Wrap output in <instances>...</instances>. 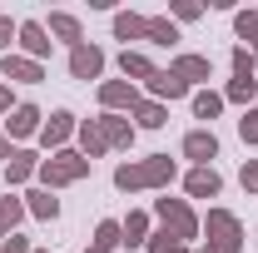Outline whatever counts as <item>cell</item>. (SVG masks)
<instances>
[{
  "label": "cell",
  "mask_w": 258,
  "mask_h": 253,
  "mask_svg": "<svg viewBox=\"0 0 258 253\" xmlns=\"http://www.w3.org/2000/svg\"><path fill=\"white\" fill-rule=\"evenodd\" d=\"M219 154V139H214V129H194L184 134V159H194L199 169H209V159Z\"/></svg>",
  "instance_id": "obj_6"
},
{
  "label": "cell",
  "mask_w": 258,
  "mask_h": 253,
  "mask_svg": "<svg viewBox=\"0 0 258 253\" xmlns=\"http://www.w3.org/2000/svg\"><path fill=\"white\" fill-rule=\"evenodd\" d=\"M80 144H85V159H90V164H95V159L104 154V149H109V144H104V134H99V119L80 124Z\"/></svg>",
  "instance_id": "obj_23"
},
{
  "label": "cell",
  "mask_w": 258,
  "mask_h": 253,
  "mask_svg": "<svg viewBox=\"0 0 258 253\" xmlns=\"http://www.w3.org/2000/svg\"><path fill=\"white\" fill-rule=\"evenodd\" d=\"M233 75H253V55H248V45L233 50Z\"/></svg>",
  "instance_id": "obj_33"
},
{
  "label": "cell",
  "mask_w": 258,
  "mask_h": 253,
  "mask_svg": "<svg viewBox=\"0 0 258 253\" xmlns=\"http://www.w3.org/2000/svg\"><path fill=\"white\" fill-rule=\"evenodd\" d=\"M119 233H124L129 248H139V243H149V219H144V214H129V219L119 223Z\"/></svg>",
  "instance_id": "obj_24"
},
{
  "label": "cell",
  "mask_w": 258,
  "mask_h": 253,
  "mask_svg": "<svg viewBox=\"0 0 258 253\" xmlns=\"http://www.w3.org/2000/svg\"><path fill=\"white\" fill-rule=\"evenodd\" d=\"M219 109H224V95H214V90H199L194 95V114L199 119H219Z\"/></svg>",
  "instance_id": "obj_29"
},
{
  "label": "cell",
  "mask_w": 258,
  "mask_h": 253,
  "mask_svg": "<svg viewBox=\"0 0 258 253\" xmlns=\"http://www.w3.org/2000/svg\"><path fill=\"white\" fill-rule=\"evenodd\" d=\"M119 243H124L119 223H114V219H104V223L95 228V253H109V248H119Z\"/></svg>",
  "instance_id": "obj_28"
},
{
  "label": "cell",
  "mask_w": 258,
  "mask_h": 253,
  "mask_svg": "<svg viewBox=\"0 0 258 253\" xmlns=\"http://www.w3.org/2000/svg\"><path fill=\"white\" fill-rule=\"evenodd\" d=\"M10 40H20V25L10 20V15H0V50L10 55Z\"/></svg>",
  "instance_id": "obj_32"
},
{
  "label": "cell",
  "mask_w": 258,
  "mask_h": 253,
  "mask_svg": "<svg viewBox=\"0 0 258 253\" xmlns=\"http://www.w3.org/2000/svg\"><path fill=\"white\" fill-rule=\"evenodd\" d=\"M5 129H10V139L35 134V129H40V109H35V104H15V109H10V119H5Z\"/></svg>",
  "instance_id": "obj_13"
},
{
  "label": "cell",
  "mask_w": 258,
  "mask_h": 253,
  "mask_svg": "<svg viewBox=\"0 0 258 253\" xmlns=\"http://www.w3.org/2000/svg\"><path fill=\"white\" fill-rule=\"evenodd\" d=\"M0 253H30V243H25L20 233H10V238H5V248H0Z\"/></svg>",
  "instance_id": "obj_36"
},
{
  "label": "cell",
  "mask_w": 258,
  "mask_h": 253,
  "mask_svg": "<svg viewBox=\"0 0 258 253\" xmlns=\"http://www.w3.org/2000/svg\"><path fill=\"white\" fill-rule=\"evenodd\" d=\"M20 219H25V204L20 199H0V238H10Z\"/></svg>",
  "instance_id": "obj_27"
},
{
  "label": "cell",
  "mask_w": 258,
  "mask_h": 253,
  "mask_svg": "<svg viewBox=\"0 0 258 253\" xmlns=\"http://www.w3.org/2000/svg\"><path fill=\"white\" fill-rule=\"evenodd\" d=\"M99 134H104L109 149H124L129 139H134V124H129L124 114H104V119H99Z\"/></svg>",
  "instance_id": "obj_12"
},
{
  "label": "cell",
  "mask_w": 258,
  "mask_h": 253,
  "mask_svg": "<svg viewBox=\"0 0 258 253\" xmlns=\"http://www.w3.org/2000/svg\"><path fill=\"white\" fill-rule=\"evenodd\" d=\"M30 253H45V248H30Z\"/></svg>",
  "instance_id": "obj_39"
},
{
  "label": "cell",
  "mask_w": 258,
  "mask_h": 253,
  "mask_svg": "<svg viewBox=\"0 0 258 253\" xmlns=\"http://www.w3.org/2000/svg\"><path fill=\"white\" fill-rule=\"evenodd\" d=\"M25 209H30L35 219H60V199H55L50 189H30L25 194Z\"/></svg>",
  "instance_id": "obj_18"
},
{
  "label": "cell",
  "mask_w": 258,
  "mask_h": 253,
  "mask_svg": "<svg viewBox=\"0 0 258 253\" xmlns=\"http://www.w3.org/2000/svg\"><path fill=\"white\" fill-rule=\"evenodd\" d=\"M90 174V159L75 154V149H60V154L40 159V179H45V189H64V184H80Z\"/></svg>",
  "instance_id": "obj_2"
},
{
  "label": "cell",
  "mask_w": 258,
  "mask_h": 253,
  "mask_svg": "<svg viewBox=\"0 0 258 253\" xmlns=\"http://www.w3.org/2000/svg\"><path fill=\"white\" fill-rule=\"evenodd\" d=\"M243 189L258 194V159H248V164H243Z\"/></svg>",
  "instance_id": "obj_35"
},
{
  "label": "cell",
  "mask_w": 258,
  "mask_h": 253,
  "mask_svg": "<svg viewBox=\"0 0 258 253\" xmlns=\"http://www.w3.org/2000/svg\"><path fill=\"white\" fill-rule=\"evenodd\" d=\"M99 70H104V50L99 45H75L70 50V75L75 80H99Z\"/></svg>",
  "instance_id": "obj_5"
},
{
  "label": "cell",
  "mask_w": 258,
  "mask_h": 253,
  "mask_svg": "<svg viewBox=\"0 0 258 253\" xmlns=\"http://www.w3.org/2000/svg\"><path fill=\"white\" fill-rule=\"evenodd\" d=\"M20 45H25V60H45V55H50V35H45V25H40V20H25V25H20Z\"/></svg>",
  "instance_id": "obj_9"
},
{
  "label": "cell",
  "mask_w": 258,
  "mask_h": 253,
  "mask_svg": "<svg viewBox=\"0 0 258 253\" xmlns=\"http://www.w3.org/2000/svg\"><path fill=\"white\" fill-rule=\"evenodd\" d=\"M144 25H149V15H114V35L119 40H144Z\"/></svg>",
  "instance_id": "obj_26"
},
{
  "label": "cell",
  "mask_w": 258,
  "mask_h": 253,
  "mask_svg": "<svg viewBox=\"0 0 258 253\" xmlns=\"http://www.w3.org/2000/svg\"><path fill=\"white\" fill-rule=\"evenodd\" d=\"M99 104H104V109H129V114H134L139 90H134V85H124V80H104V85H99Z\"/></svg>",
  "instance_id": "obj_7"
},
{
  "label": "cell",
  "mask_w": 258,
  "mask_h": 253,
  "mask_svg": "<svg viewBox=\"0 0 258 253\" xmlns=\"http://www.w3.org/2000/svg\"><path fill=\"white\" fill-rule=\"evenodd\" d=\"M174 179V159L169 154H149V159H129V164H119L114 169V189H159V184H169Z\"/></svg>",
  "instance_id": "obj_1"
},
{
  "label": "cell",
  "mask_w": 258,
  "mask_h": 253,
  "mask_svg": "<svg viewBox=\"0 0 258 253\" xmlns=\"http://www.w3.org/2000/svg\"><path fill=\"white\" fill-rule=\"evenodd\" d=\"M209 243H204V253H238V238H243V228H238V219L228 214V209H209Z\"/></svg>",
  "instance_id": "obj_4"
},
{
  "label": "cell",
  "mask_w": 258,
  "mask_h": 253,
  "mask_svg": "<svg viewBox=\"0 0 258 253\" xmlns=\"http://www.w3.org/2000/svg\"><path fill=\"white\" fill-rule=\"evenodd\" d=\"M0 114H10V85H0Z\"/></svg>",
  "instance_id": "obj_37"
},
{
  "label": "cell",
  "mask_w": 258,
  "mask_h": 253,
  "mask_svg": "<svg viewBox=\"0 0 258 253\" xmlns=\"http://www.w3.org/2000/svg\"><path fill=\"white\" fill-rule=\"evenodd\" d=\"M0 70H5V80H20V85H40V80H45V70L35 60H25V55H5Z\"/></svg>",
  "instance_id": "obj_11"
},
{
  "label": "cell",
  "mask_w": 258,
  "mask_h": 253,
  "mask_svg": "<svg viewBox=\"0 0 258 253\" xmlns=\"http://www.w3.org/2000/svg\"><path fill=\"white\" fill-rule=\"evenodd\" d=\"M184 189H189L194 199H219V189H224V179H219L214 169H194L189 179H184Z\"/></svg>",
  "instance_id": "obj_15"
},
{
  "label": "cell",
  "mask_w": 258,
  "mask_h": 253,
  "mask_svg": "<svg viewBox=\"0 0 258 253\" xmlns=\"http://www.w3.org/2000/svg\"><path fill=\"white\" fill-rule=\"evenodd\" d=\"M238 134H243V144H258V109H243V119H238Z\"/></svg>",
  "instance_id": "obj_30"
},
{
  "label": "cell",
  "mask_w": 258,
  "mask_h": 253,
  "mask_svg": "<svg viewBox=\"0 0 258 253\" xmlns=\"http://www.w3.org/2000/svg\"><path fill=\"white\" fill-rule=\"evenodd\" d=\"M119 70H124V80H144V85L154 80V65L144 60L139 50H124V55H119Z\"/></svg>",
  "instance_id": "obj_20"
},
{
  "label": "cell",
  "mask_w": 258,
  "mask_h": 253,
  "mask_svg": "<svg viewBox=\"0 0 258 253\" xmlns=\"http://www.w3.org/2000/svg\"><path fill=\"white\" fill-rule=\"evenodd\" d=\"M154 214H159L164 233L179 238V243H189L194 233H199V219H194V209L184 204V199H154Z\"/></svg>",
  "instance_id": "obj_3"
},
{
  "label": "cell",
  "mask_w": 258,
  "mask_h": 253,
  "mask_svg": "<svg viewBox=\"0 0 258 253\" xmlns=\"http://www.w3.org/2000/svg\"><path fill=\"white\" fill-rule=\"evenodd\" d=\"M10 154H15V149H10V139L0 134V159H10Z\"/></svg>",
  "instance_id": "obj_38"
},
{
  "label": "cell",
  "mask_w": 258,
  "mask_h": 253,
  "mask_svg": "<svg viewBox=\"0 0 258 253\" xmlns=\"http://www.w3.org/2000/svg\"><path fill=\"white\" fill-rule=\"evenodd\" d=\"M75 129H80V124H75V114H70V109H55V114L40 124V139H45V149H60Z\"/></svg>",
  "instance_id": "obj_8"
},
{
  "label": "cell",
  "mask_w": 258,
  "mask_h": 253,
  "mask_svg": "<svg viewBox=\"0 0 258 253\" xmlns=\"http://www.w3.org/2000/svg\"><path fill=\"white\" fill-rule=\"evenodd\" d=\"M253 95H258V80H253V75H233L228 90H224V99H233V104H248Z\"/></svg>",
  "instance_id": "obj_25"
},
{
  "label": "cell",
  "mask_w": 258,
  "mask_h": 253,
  "mask_svg": "<svg viewBox=\"0 0 258 253\" xmlns=\"http://www.w3.org/2000/svg\"><path fill=\"white\" fill-rule=\"evenodd\" d=\"M169 70H174L184 85H194V80H209V75H214V65L204 60V55H179V60L169 65Z\"/></svg>",
  "instance_id": "obj_17"
},
{
  "label": "cell",
  "mask_w": 258,
  "mask_h": 253,
  "mask_svg": "<svg viewBox=\"0 0 258 253\" xmlns=\"http://www.w3.org/2000/svg\"><path fill=\"white\" fill-rule=\"evenodd\" d=\"M30 174H40V159H35L30 149H15V154L5 159V179H10V184H25Z\"/></svg>",
  "instance_id": "obj_14"
},
{
  "label": "cell",
  "mask_w": 258,
  "mask_h": 253,
  "mask_svg": "<svg viewBox=\"0 0 258 253\" xmlns=\"http://www.w3.org/2000/svg\"><path fill=\"white\" fill-rule=\"evenodd\" d=\"M45 35H60L70 50H75V45H85V30H80V20H75V15H64V10H55V15L45 20Z\"/></svg>",
  "instance_id": "obj_10"
},
{
  "label": "cell",
  "mask_w": 258,
  "mask_h": 253,
  "mask_svg": "<svg viewBox=\"0 0 258 253\" xmlns=\"http://www.w3.org/2000/svg\"><path fill=\"white\" fill-rule=\"evenodd\" d=\"M85 253H95V248H85Z\"/></svg>",
  "instance_id": "obj_40"
},
{
  "label": "cell",
  "mask_w": 258,
  "mask_h": 253,
  "mask_svg": "<svg viewBox=\"0 0 258 253\" xmlns=\"http://www.w3.org/2000/svg\"><path fill=\"white\" fill-rule=\"evenodd\" d=\"M144 40H149V45H174V40H179V25H174V20H164V15H149Z\"/></svg>",
  "instance_id": "obj_21"
},
{
  "label": "cell",
  "mask_w": 258,
  "mask_h": 253,
  "mask_svg": "<svg viewBox=\"0 0 258 253\" xmlns=\"http://www.w3.org/2000/svg\"><path fill=\"white\" fill-rule=\"evenodd\" d=\"M149 253H189V248H184L179 238H169V233H154V238H149Z\"/></svg>",
  "instance_id": "obj_31"
},
{
  "label": "cell",
  "mask_w": 258,
  "mask_h": 253,
  "mask_svg": "<svg viewBox=\"0 0 258 253\" xmlns=\"http://www.w3.org/2000/svg\"><path fill=\"white\" fill-rule=\"evenodd\" d=\"M134 119H139V129H164L169 124V109H164L159 99H139L134 104Z\"/></svg>",
  "instance_id": "obj_19"
},
{
  "label": "cell",
  "mask_w": 258,
  "mask_h": 253,
  "mask_svg": "<svg viewBox=\"0 0 258 253\" xmlns=\"http://www.w3.org/2000/svg\"><path fill=\"white\" fill-rule=\"evenodd\" d=\"M233 30L248 40V55L258 60V10H238V15H233Z\"/></svg>",
  "instance_id": "obj_22"
},
{
  "label": "cell",
  "mask_w": 258,
  "mask_h": 253,
  "mask_svg": "<svg viewBox=\"0 0 258 253\" xmlns=\"http://www.w3.org/2000/svg\"><path fill=\"white\" fill-rule=\"evenodd\" d=\"M149 95H154V99H179V95H189V85H184L174 70H154V80H149Z\"/></svg>",
  "instance_id": "obj_16"
},
{
  "label": "cell",
  "mask_w": 258,
  "mask_h": 253,
  "mask_svg": "<svg viewBox=\"0 0 258 253\" xmlns=\"http://www.w3.org/2000/svg\"><path fill=\"white\" fill-rule=\"evenodd\" d=\"M174 15H179V20H199V15H204V5H199V0H179V5H174Z\"/></svg>",
  "instance_id": "obj_34"
}]
</instances>
